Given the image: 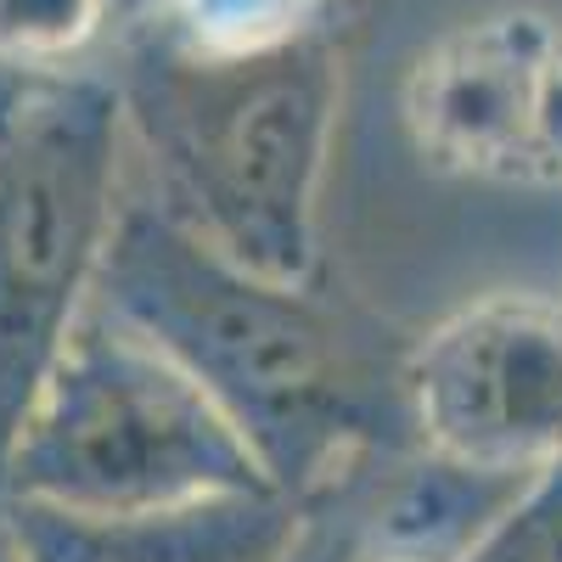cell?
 Instances as JSON below:
<instances>
[{"label": "cell", "instance_id": "1", "mask_svg": "<svg viewBox=\"0 0 562 562\" xmlns=\"http://www.w3.org/2000/svg\"><path fill=\"white\" fill-rule=\"evenodd\" d=\"M97 304L169 355L237 428L265 479L310 501L360 461L411 450L405 344L315 281H281L214 248L140 180L108 237Z\"/></svg>", "mask_w": 562, "mask_h": 562}, {"label": "cell", "instance_id": "2", "mask_svg": "<svg viewBox=\"0 0 562 562\" xmlns=\"http://www.w3.org/2000/svg\"><path fill=\"white\" fill-rule=\"evenodd\" d=\"M108 74L140 192L265 276H321V180L344 90L338 29L259 52H198L135 18L113 40Z\"/></svg>", "mask_w": 562, "mask_h": 562}, {"label": "cell", "instance_id": "3", "mask_svg": "<svg viewBox=\"0 0 562 562\" xmlns=\"http://www.w3.org/2000/svg\"><path fill=\"white\" fill-rule=\"evenodd\" d=\"M276 490L231 416L102 304H90L12 439L0 501L130 518Z\"/></svg>", "mask_w": 562, "mask_h": 562}, {"label": "cell", "instance_id": "4", "mask_svg": "<svg viewBox=\"0 0 562 562\" xmlns=\"http://www.w3.org/2000/svg\"><path fill=\"white\" fill-rule=\"evenodd\" d=\"M130 180V130L108 63L34 79L0 124V473L23 416L97 304Z\"/></svg>", "mask_w": 562, "mask_h": 562}, {"label": "cell", "instance_id": "5", "mask_svg": "<svg viewBox=\"0 0 562 562\" xmlns=\"http://www.w3.org/2000/svg\"><path fill=\"white\" fill-rule=\"evenodd\" d=\"M405 411L422 450L495 479L562 456V299L484 293L405 344Z\"/></svg>", "mask_w": 562, "mask_h": 562}, {"label": "cell", "instance_id": "6", "mask_svg": "<svg viewBox=\"0 0 562 562\" xmlns=\"http://www.w3.org/2000/svg\"><path fill=\"white\" fill-rule=\"evenodd\" d=\"M422 147L479 175H562V45L535 18L456 34L411 90Z\"/></svg>", "mask_w": 562, "mask_h": 562}, {"label": "cell", "instance_id": "7", "mask_svg": "<svg viewBox=\"0 0 562 562\" xmlns=\"http://www.w3.org/2000/svg\"><path fill=\"white\" fill-rule=\"evenodd\" d=\"M29 562H281L299 535V501L281 490L220 495L130 518H79L0 501Z\"/></svg>", "mask_w": 562, "mask_h": 562}, {"label": "cell", "instance_id": "8", "mask_svg": "<svg viewBox=\"0 0 562 562\" xmlns=\"http://www.w3.org/2000/svg\"><path fill=\"white\" fill-rule=\"evenodd\" d=\"M338 0H153V18L198 52H259V45L333 29Z\"/></svg>", "mask_w": 562, "mask_h": 562}, {"label": "cell", "instance_id": "9", "mask_svg": "<svg viewBox=\"0 0 562 562\" xmlns=\"http://www.w3.org/2000/svg\"><path fill=\"white\" fill-rule=\"evenodd\" d=\"M119 0H0V57H12L29 74L90 68V45L102 34L119 40Z\"/></svg>", "mask_w": 562, "mask_h": 562}, {"label": "cell", "instance_id": "10", "mask_svg": "<svg viewBox=\"0 0 562 562\" xmlns=\"http://www.w3.org/2000/svg\"><path fill=\"white\" fill-rule=\"evenodd\" d=\"M0 562H29L23 540H18V524H12V512L0 506Z\"/></svg>", "mask_w": 562, "mask_h": 562}]
</instances>
